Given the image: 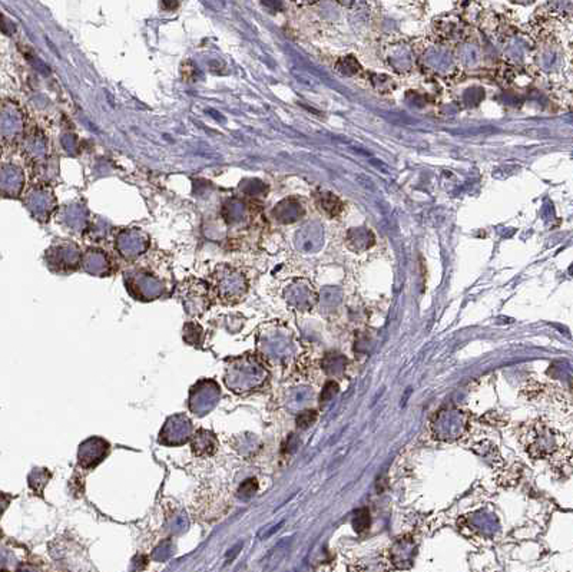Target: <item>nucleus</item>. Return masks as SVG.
Wrapping results in <instances>:
<instances>
[{
  "mask_svg": "<svg viewBox=\"0 0 573 572\" xmlns=\"http://www.w3.org/2000/svg\"><path fill=\"white\" fill-rule=\"evenodd\" d=\"M268 373L257 358L244 354L241 358L232 359L228 366L225 383L234 392H246L258 388L266 382Z\"/></svg>",
  "mask_w": 573,
  "mask_h": 572,
  "instance_id": "2",
  "label": "nucleus"
},
{
  "mask_svg": "<svg viewBox=\"0 0 573 572\" xmlns=\"http://www.w3.org/2000/svg\"><path fill=\"white\" fill-rule=\"evenodd\" d=\"M110 446L102 439L94 438L82 443L79 449V463L84 468H94L106 456Z\"/></svg>",
  "mask_w": 573,
  "mask_h": 572,
  "instance_id": "6",
  "label": "nucleus"
},
{
  "mask_svg": "<svg viewBox=\"0 0 573 572\" xmlns=\"http://www.w3.org/2000/svg\"><path fill=\"white\" fill-rule=\"evenodd\" d=\"M216 447H218V442L214 434L204 429L196 432L192 442V451L196 456H209L216 451Z\"/></svg>",
  "mask_w": 573,
  "mask_h": 572,
  "instance_id": "7",
  "label": "nucleus"
},
{
  "mask_svg": "<svg viewBox=\"0 0 573 572\" xmlns=\"http://www.w3.org/2000/svg\"><path fill=\"white\" fill-rule=\"evenodd\" d=\"M414 543L411 539H401L396 543L394 548L392 549V564H403V568H406V562H411L414 555Z\"/></svg>",
  "mask_w": 573,
  "mask_h": 572,
  "instance_id": "8",
  "label": "nucleus"
},
{
  "mask_svg": "<svg viewBox=\"0 0 573 572\" xmlns=\"http://www.w3.org/2000/svg\"><path fill=\"white\" fill-rule=\"evenodd\" d=\"M258 489V484H257V479H246V481L241 485L240 488V497L242 499H250L253 498L255 492Z\"/></svg>",
  "mask_w": 573,
  "mask_h": 572,
  "instance_id": "11",
  "label": "nucleus"
},
{
  "mask_svg": "<svg viewBox=\"0 0 573 572\" xmlns=\"http://www.w3.org/2000/svg\"><path fill=\"white\" fill-rule=\"evenodd\" d=\"M346 366H347V360L343 358L342 354H337V353L327 354L322 360L324 370L331 376L342 375L344 372Z\"/></svg>",
  "mask_w": 573,
  "mask_h": 572,
  "instance_id": "9",
  "label": "nucleus"
},
{
  "mask_svg": "<svg viewBox=\"0 0 573 572\" xmlns=\"http://www.w3.org/2000/svg\"><path fill=\"white\" fill-rule=\"evenodd\" d=\"M526 449L535 459L562 460L569 456V440L556 427L536 422L532 423L526 435Z\"/></svg>",
  "mask_w": 573,
  "mask_h": 572,
  "instance_id": "1",
  "label": "nucleus"
},
{
  "mask_svg": "<svg viewBox=\"0 0 573 572\" xmlns=\"http://www.w3.org/2000/svg\"><path fill=\"white\" fill-rule=\"evenodd\" d=\"M353 527L357 532H363L370 527V512L367 509H360V511L355 514L353 519Z\"/></svg>",
  "mask_w": 573,
  "mask_h": 572,
  "instance_id": "10",
  "label": "nucleus"
},
{
  "mask_svg": "<svg viewBox=\"0 0 573 572\" xmlns=\"http://www.w3.org/2000/svg\"><path fill=\"white\" fill-rule=\"evenodd\" d=\"M337 392H338V384L335 382L330 380V382L325 383L324 390L321 393V401H322V403H325V401L331 400L337 395Z\"/></svg>",
  "mask_w": 573,
  "mask_h": 572,
  "instance_id": "13",
  "label": "nucleus"
},
{
  "mask_svg": "<svg viewBox=\"0 0 573 572\" xmlns=\"http://www.w3.org/2000/svg\"><path fill=\"white\" fill-rule=\"evenodd\" d=\"M171 543H164L161 547H158L153 552V558L158 561H165L171 555Z\"/></svg>",
  "mask_w": 573,
  "mask_h": 572,
  "instance_id": "15",
  "label": "nucleus"
},
{
  "mask_svg": "<svg viewBox=\"0 0 573 572\" xmlns=\"http://www.w3.org/2000/svg\"><path fill=\"white\" fill-rule=\"evenodd\" d=\"M468 427V417L463 412L444 409L437 412L431 421V430L437 439L455 440L459 439Z\"/></svg>",
  "mask_w": 573,
  "mask_h": 572,
  "instance_id": "3",
  "label": "nucleus"
},
{
  "mask_svg": "<svg viewBox=\"0 0 573 572\" xmlns=\"http://www.w3.org/2000/svg\"><path fill=\"white\" fill-rule=\"evenodd\" d=\"M191 430L192 423L187 416L177 414L174 417H169L160 435V442L164 445L185 443L190 439Z\"/></svg>",
  "mask_w": 573,
  "mask_h": 572,
  "instance_id": "5",
  "label": "nucleus"
},
{
  "mask_svg": "<svg viewBox=\"0 0 573 572\" xmlns=\"http://www.w3.org/2000/svg\"><path fill=\"white\" fill-rule=\"evenodd\" d=\"M218 397H220V388L215 384V382L203 380L196 386H194L191 390L190 408L192 412L198 414H205L215 406Z\"/></svg>",
  "mask_w": 573,
  "mask_h": 572,
  "instance_id": "4",
  "label": "nucleus"
},
{
  "mask_svg": "<svg viewBox=\"0 0 573 572\" xmlns=\"http://www.w3.org/2000/svg\"><path fill=\"white\" fill-rule=\"evenodd\" d=\"M285 545H287V540H281L280 544H278L277 547H274V548L271 549V552H270V554H268V556H267V561H268V564H277L278 561H280V560L283 558L284 554H285V551H287Z\"/></svg>",
  "mask_w": 573,
  "mask_h": 572,
  "instance_id": "12",
  "label": "nucleus"
},
{
  "mask_svg": "<svg viewBox=\"0 0 573 572\" xmlns=\"http://www.w3.org/2000/svg\"><path fill=\"white\" fill-rule=\"evenodd\" d=\"M316 416L317 414L313 410H307V412H303L301 414H298V417H297V425H298V427L307 429L308 426H311L313 422L316 421Z\"/></svg>",
  "mask_w": 573,
  "mask_h": 572,
  "instance_id": "14",
  "label": "nucleus"
}]
</instances>
